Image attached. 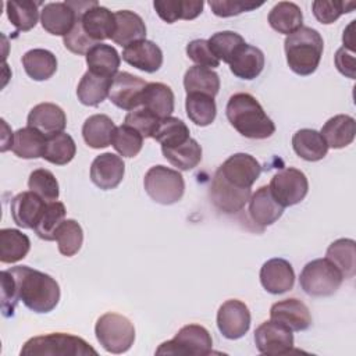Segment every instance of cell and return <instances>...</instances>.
<instances>
[{"label": "cell", "instance_id": "obj_1", "mask_svg": "<svg viewBox=\"0 0 356 356\" xmlns=\"http://www.w3.org/2000/svg\"><path fill=\"white\" fill-rule=\"evenodd\" d=\"M8 271L14 278L18 300L29 310L49 313L58 305L60 286L53 277L28 266H15Z\"/></svg>", "mask_w": 356, "mask_h": 356}, {"label": "cell", "instance_id": "obj_2", "mask_svg": "<svg viewBox=\"0 0 356 356\" xmlns=\"http://www.w3.org/2000/svg\"><path fill=\"white\" fill-rule=\"evenodd\" d=\"M225 114L229 124L245 138L267 139L275 132L273 120L261 104L249 93H235L229 97Z\"/></svg>", "mask_w": 356, "mask_h": 356}, {"label": "cell", "instance_id": "obj_3", "mask_svg": "<svg viewBox=\"0 0 356 356\" xmlns=\"http://www.w3.org/2000/svg\"><path fill=\"white\" fill-rule=\"evenodd\" d=\"M284 49L289 68L295 74L306 76L317 70L323 56L324 40L318 31L310 26H300L285 38Z\"/></svg>", "mask_w": 356, "mask_h": 356}, {"label": "cell", "instance_id": "obj_4", "mask_svg": "<svg viewBox=\"0 0 356 356\" xmlns=\"http://www.w3.org/2000/svg\"><path fill=\"white\" fill-rule=\"evenodd\" d=\"M21 356H96L97 352L85 339L64 334L53 332L39 335L28 339L22 349Z\"/></svg>", "mask_w": 356, "mask_h": 356}, {"label": "cell", "instance_id": "obj_5", "mask_svg": "<svg viewBox=\"0 0 356 356\" xmlns=\"http://www.w3.org/2000/svg\"><path fill=\"white\" fill-rule=\"evenodd\" d=\"M343 281L339 268L327 257L309 261L300 271L299 284L309 296H331Z\"/></svg>", "mask_w": 356, "mask_h": 356}, {"label": "cell", "instance_id": "obj_6", "mask_svg": "<svg viewBox=\"0 0 356 356\" xmlns=\"http://www.w3.org/2000/svg\"><path fill=\"white\" fill-rule=\"evenodd\" d=\"M95 334L99 343L110 353H124L131 349L135 341V327L118 313H104L95 325Z\"/></svg>", "mask_w": 356, "mask_h": 356}, {"label": "cell", "instance_id": "obj_7", "mask_svg": "<svg viewBox=\"0 0 356 356\" xmlns=\"http://www.w3.org/2000/svg\"><path fill=\"white\" fill-rule=\"evenodd\" d=\"M146 193L160 204H174L184 196L185 181L179 171L165 165H153L143 179Z\"/></svg>", "mask_w": 356, "mask_h": 356}, {"label": "cell", "instance_id": "obj_8", "mask_svg": "<svg viewBox=\"0 0 356 356\" xmlns=\"http://www.w3.org/2000/svg\"><path fill=\"white\" fill-rule=\"evenodd\" d=\"M213 339L210 332L199 324L184 325L172 339L163 342L156 355H185L206 356L211 353Z\"/></svg>", "mask_w": 356, "mask_h": 356}, {"label": "cell", "instance_id": "obj_9", "mask_svg": "<svg viewBox=\"0 0 356 356\" xmlns=\"http://www.w3.org/2000/svg\"><path fill=\"white\" fill-rule=\"evenodd\" d=\"M268 189L278 204L289 207L300 203L306 197L309 181L303 171L288 167L273 175Z\"/></svg>", "mask_w": 356, "mask_h": 356}, {"label": "cell", "instance_id": "obj_10", "mask_svg": "<svg viewBox=\"0 0 356 356\" xmlns=\"http://www.w3.org/2000/svg\"><path fill=\"white\" fill-rule=\"evenodd\" d=\"M250 195V188H238L228 182L220 170L216 171L210 186V199L217 210L224 214H235L245 207Z\"/></svg>", "mask_w": 356, "mask_h": 356}, {"label": "cell", "instance_id": "obj_11", "mask_svg": "<svg viewBox=\"0 0 356 356\" xmlns=\"http://www.w3.org/2000/svg\"><path fill=\"white\" fill-rule=\"evenodd\" d=\"M254 345L263 355H286L293 346V334L285 325L270 318L256 328Z\"/></svg>", "mask_w": 356, "mask_h": 356}, {"label": "cell", "instance_id": "obj_12", "mask_svg": "<svg viewBox=\"0 0 356 356\" xmlns=\"http://www.w3.org/2000/svg\"><path fill=\"white\" fill-rule=\"evenodd\" d=\"M147 82L127 71L117 72L111 81L108 99L118 108L131 111L142 104V95Z\"/></svg>", "mask_w": 356, "mask_h": 356}, {"label": "cell", "instance_id": "obj_13", "mask_svg": "<svg viewBox=\"0 0 356 356\" xmlns=\"http://www.w3.org/2000/svg\"><path fill=\"white\" fill-rule=\"evenodd\" d=\"M217 327L227 339L242 338L250 327L249 307L238 299L225 300L217 312Z\"/></svg>", "mask_w": 356, "mask_h": 356}, {"label": "cell", "instance_id": "obj_14", "mask_svg": "<svg viewBox=\"0 0 356 356\" xmlns=\"http://www.w3.org/2000/svg\"><path fill=\"white\" fill-rule=\"evenodd\" d=\"M218 170L228 182L238 188H252L261 174L260 163L248 153L229 156Z\"/></svg>", "mask_w": 356, "mask_h": 356}, {"label": "cell", "instance_id": "obj_15", "mask_svg": "<svg viewBox=\"0 0 356 356\" xmlns=\"http://www.w3.org/2000/svg\"><path fill=\"white\" fill-rule=\"evenodd\" d=\"M260 282L263 288L273 295L291 291L295 284V271L292 264L281 257L267 260L260 268Z\"/></svg>", "mask_w": 356, "mask_h": 356}, {"label": "cell", "instance_id": "obj_16", "mask_svg": "<svg viewBox=\"0 0 356 356\" xmlns=\"http://www.w3.org/2000/svg\"><path fill=\"white\" fill-rule=\"evenodd\" d=\"M124 172L125 164L122 159L114 153L99 154L90 165V179L103 191L117 188L124 178Z\"/></svg>", "mask_w": 356, "mask_h": 356}, {"label": "cell", "instance_id": "obj_17", "mask_svg": "<svg viewBox=\"0 0 356 356\" xmlns=\"http://www.w3.org/2000/svg\"><path fill=\"white\" fill-rule=\"evenodd\" d=\"M270 318L285 325L291 331H305L312 324L309 307L296 298H289L274 303L270 309Z\"/></svg>", "mask_w": 356, "mask_h": 356}, {"label": "cell", "instance_id": "obj_18", "mask_svg": "<svg viewBox=\"0 0 356 356\" xmlns=\"http://www.w3.org/2000/svg\"><path fill=\"white\" fill-rule=\"evenodd\" d=\"M81 18L67 1L47 3L40 11V24L46 32L56 36H65Z\"/></svg>", "mask_w": 356, "mask_h": 356}, {"label": "cell", "instance_id": "obj_19", "mask_svg": "<svg viewBox=\"0 0 356 356\" xmlns=\"http://www.w3.org/2000/svg\"><path fill=\"white\" fill-rule=\"evenodd\" d=\"M46 203L47 202L31 191L21 192L11 200V217L18 227L33 229L42 217Z\"/></svg>", "mask_w": 356, "mask_h": 356}, {"label": "cell", "instance_id": "obj_20", "mask_svg": "<svg viewBox=\"0 0 356 356\" xmlns=\"http://www.w3.org/2000/svg\"><path fill=\"white\" fill-rule=\"evenodd\" d=\"M28 127L42 132L46 138L60 134L67 125L64 110L54 103H39L28 114Z\"/></svg>", "mask_w": 356, "mask_h": 356}, {"label": "cell", "instance_id": "obj_21", "mask_svg": "<svg viewBox=\"0 0 356 356\" xmlns=\"http://www.w3.org/2000/svg\"><path fill=\"white\" fill-rule=\"evenodd\" d=\"M284 213V207L275 202L267 185L260 186L249 199V216L260 228L274 224Z\"/></svg>", "mask_w": 356, "mask_h": 356}, {"label": "cell", "instance_id": "obj_22", "mask_svg": "<svg viewBox=\"0 0 356 356\" xmlns=\"http://www.w3.org/2000/svg\"><path fill=\"white\" fill-rule=\"evenodd\" d=\"M122 60L140 71L152 74L161 67L163 51L154 42L143 39L124 47Z\"/></svg>", "mask_w": 356, "mask_h": 356}, {"label": "cell", "instance_id": "obj_23", "mask_svg": "<svg viewBox=\"0 0 356 356\" xmlns=\"http://www.w3.org/2000/svg\"><path fill=\"white\" fill-rule=\"evenodd\" d=\"M115 26L111 40L120 46H129L146 38V25L140 15L129 10H120L114 13Z\"/></svg>", "mask_w": 356, "mask_h": 356}, {"label": "cell", "instance_id": "obj_24", "mask_svg": "<svg viewBox=\"0 0 356 356\" xmlns=\"http://www.w3.org/2000/svg\"><path fill=\"white\" fill-rule=\"evenodd\" d=\"M81 24L86 35L96 43H100V40L111 39L115 26V18L114 13L97 4L81 15Z\"/></svg>", "mask_w": 356, "mask_h": 356}, {"label": "cell", "instance_id": "obj_25", "mask_svg": "<svg viewBox=\"0 0 356 356\" xmlns=\"http://www.w3.org/2000/svg\"><path fill=\"white\" fill-rule=\"evenodd\" d=\"M264 68L263 51L252 44L245 43L229 61L231 72L241 79H254Z\"/></svg>", "mask_w": 356, "mask_h": 356}, {"label": "cell", "instance_id": "obj_26", "mask_svg": "<svg viewBox=\"0 0 356 356\" xmlns=\"http://www.w3.org/2000/svg\"><path fill=\"white\" fill-rule=\"evenodd\" d=\"M320 134L325 139L328 147L342 149L353 142L356 135V121L348 114L334 115L323 125Z\"/></svg>", "mask_w": 356, "mask_h": 356}, {"label": "cell", "instance_id": "obj_27", "mask_svg": "<svg viewBox=\"0 0 356 356\" xmlns=\"http://www.w3.org/2000/svg\"><path fill=\"white\" fill-rule=\"evenodd\" d=\"M292 147L295 153L306 161H318L324 159L328 152V145L323 135L310 128H303L293 134Z\"/></svg>", "mask_w": 356, "mask_h": 356}, {"label": "cell", "instance_id": "obj_28", "mask_svg": "<svg viewBox=\"0 0 356 356\" xmlns=\"http://www.w3.org/2000/svg\"><path fill=\"white\" fill-rule=\"evenodd\" d=\"M113 120L106 114H93L85 120L82 125V136L88 146L93 149H103L111 145L115 131Z\"/></svg>", "mask_w": 356, "mask_h": 356}, {"label": "cell", "instance_id": "obj_29", "mask_svg": "<svg viewBox=\"0 0 356 356\" xmlns=\"http://www.w3.org/2000/svg\"><path fill=\"white\" fill-rule=\"evenodd\" d=\"M142 107L154 113L160 120L171 117L174 111V92L161 82H150L142 95Z\"/></svg>", "mask_w": 356, "mask_h": 356}, {"label": "cell", "instance_id": "obj_30", "mask_svg": "<svg viewBox=\"0 0 356 356\" xmlns=\"http://www.w3.org/2000/svg\"><path fill=\"white\" fill-rule=\"evenodd\" d=\"M202 0H154L153 7L167 24L177 19H195L203 11Z\"/></svg>", "mask_w": 356, "mask_h": 356}, {"label": "cell", "instance_id": "obj_31", "mask_svg": "<svg viewBox=\"0 0 356 356\" xmlns=\"http://www.w3.org/2000/svg\"><path fill=\"white\" fill-rule=\"evenodd\" d=\"M86 64L88 71L102 75V76H110L114 78V75L118 71L121 57L118 51L106 43H97L95 44L88 53H86Z\"/></svg>", "mask_w": 356, "mask_h": 356}, {"label": "cell", "instance_id": "obj_32", "mask_svg": "<svg viewBox=\"0 0 356 356\" xmlns=\"http://www.w3.org/2000/svg\"><path fill=\"white\" fill-rule=\"evenodd\" d=\"M303 22V14L298 4L292 1H280L268 13V24L278 33L291 35L298 31Z\"/></svg>", "mask_w": 356, "mask_h": 356}, {"label": "cell", "instance_id": "obj_33", "mask_svg": "<svg viewBox=\"0 0 356 356\" xmlns=\"http://www.w3.org/2000/svg\"><path fill=\"white\" fill-rule=\"evenodd\" d=\"M111 81L113 78L110 76H102L86 71L76 88L78 100L85 106H99L106 97H108Z\"/></svg>", "mask_w": 356, "mask_h": 356}, {"label": "cell", "instance_id": "obj_34", "mask_svg": "<svg viewBox=\"0 0 356 356\" xmlns=\"http://www.w3.org/2000/svg\"><path fill=\"white\" fill-rule=\"evenodd\" d=\"M22 65L33 81H46L56 72L57 58L50 50L32 49L22 56Z\"/></svg>", "mask_w": 356, "mask_h": 356}, {"label": "cell", "instance_id": "obj_35", "mask_svg": "<svg viewBox=\"0 0 356 356\" xmlns=\"http://www.w3.org/2000/svg\"><path fill=\"white\" fill-rule=\"evenodd\" d=\"M47 138L32 127L19 128L14 134L11 150L19 159H38L43 157Z\"/></svg>", "mask_w": 356, "mask_h": 356}, {"label": "cell", "instance_id": "obj_36", "mask_svg": "<svg viewBox=\"0 0 356 356\" xmlns=\"http://www.w3.org/2000/svg\"><path fill=\"white\" fill-rule=\"evenodd\" d=\"M184 88L186 95L203 93L214 97L220 90L218 74L210 68L193 65L184 75Z\"/></svg>", "mask_w": 356, "mask_h": 356}, {"label": "cell", "instance_id": "obj_37", "mask_svg": "<svg viewBox=\"0 0 356 356\" xmlns=\"http://www.w3.org/2000/svg\"><path fill=\"white\" fill-rule=\"evenodd\" d=\"M31 249V241L28 235L19 229L3 228L0 231V261L15 263L22 260Z\"/></svg>", "mask_w": 356, "mask_h": 356}, {"label": "cell", "instance_id": "obj_38", "mask_svg": "<svg viewBox=\"0 0 356 356\" xmlns=\"http://www.w3.org/2000/svg\"><path fill=\"white\" fill-rule=\"evenodd\" d=\"M325 256L339 268L343 278H352L356 274V242L353 239L341 238L334 241Z\"/></svg>", "mask_w": 356, "mask_h": 356}, {"label": "cell", "instance_id": "obj_39", "mask_svg": "<svg viewBox=\"0 0 356 356\" xmlns=\"http://www.w3.org/2000/svg\"><path fill=\"white\" fill-rule=\"evenodd\" d=\"M161 152L170 164L182 171L192 170L202 161V147L193 138L175 147H161Z\"/></svg>", "mask_w": 356, "mask_h": 356}, {"label": "cell", "instance_id": "obj_40", "mask_svg": "<svg viewBox=\"0 0 356 356\" xmlns=\"http://www.w3.org/2000/svg\"><path fill=\"white\" fill-rule=\"evenodd\" d=\"M75 153L76 145L72 136L65 132H60L47 138L42 159L56 165H65L75 157Z\"/></svg>", "mask_w": 356, "mask_h": 356}, {"label": "cell", "instance_id": "obj_41", "mask_svg": "<svg viewBox=\"0 0 356 356\" xmlns=\"http://www.w3.org/2000/svg\"><path fill=\"white\" fill-rule=\"evenodd\" d=\"M185 108L189 120L199 127L210 125L217 114L214 97L203 93L186 95Z\"/></svg>", "mask_w": 356, "mask_h": 356}, {"label": "cell", "instance_id": "obj_42", "mask_svg": "<svg viewBox=\"0 0 356 356\" xmlns=\"http://www.w3.org/2000/svg\"><path fill=\"white\" fill-rule=\"evenodd\" d=\"M39 6L40 3L32 0H10L6 3L7 17L17 31H29L38 22Z\"/></svg>", "mask_w": 356, "mask_h": 356}, {"label": "cell", "instance_id": "obj_43", "mask_svg": "<svg viewBox=\"0 0 356 356\" xmlns=\"http://www.w3.org/2000/svg\"><path fill=\"white\" fill-rule=\"evenodd\" d=\"M189 128L177 117H167L160 120L159 127L153 135L161 147H175L189 139Z\"/></svg>", "mask_w": 356, "mask_h": 356}, {"label": "cell", "instance_id": "obj_44", "mask_svg": "<svg viewBox=\"0 0 356 356\" xmlns=\"http://www.w3.org/2000/svg\"><path fill=\"white\" fill-rule=\"evenodd\" d=\"M65 213H67V210H65V206L63 202H58V200L47 202L44 210L42 213V217L38 221L33 231L43 241H54L56 231L64 221Z\"/></svg>", "mask_w": 356, "mask_h": 356}, {"label": "cell", "instance_id": "obj_45", "mask_svg": "<svg viewBox=\"0 0 356 356\" xmlns=\"http://www.w3.org/2000/svg\"><path fill=\"white\" fill-rule=\"evenodd\" d=\"M56 241L58 245V252L63 256L71 257L76 254L83 242L82 227L74 218L64 220L56 231Z\"/></svg>", "mask_w": 356, "mask_h": 356}, {"label": "cell", "instance_id": "obj_46", "mask_svg": "<svg viewBox=\"0 0 356 356\" xmlns=\"http://www.w3.org/2000/svg\"><path fill=\"white\" fill-rule=\"evenodd\" d=\"M210 50L217 57L218 61L229 64L235 53L245 44L243 38L234 31H221L211 35L207 40Z\"/></svg>", "mask_w": 356, "mask_h": 356}, {"label": "cell", "instance_id": "obj_47", "mask_svg": "<svg viewBox=\"0 0 356 356\" xmlns=\"http://www.w3.org/2000/svg\"><path fill=\"white\" fill-rule=\"evenodd\" d=\"M28 188L44 202H54L60 195L58 182L54 174L46 168H36L29 174Z\"/></svg>", "mask_w": 356, "mask_h": 356}, {"label": "cell", "instance_id": "obj_48", "mask_svg": "<svg viewBox=\"0 0 356 356\" xmlns=\"http://www.w3.org/2000/svg\"><path fill=\"white\" fill-rule=\"evenodd\" d=\"M111 145L122 157H135L142 149L143 136L132 127L122 124L115 128Z\"/></svg>", "mask_w": 356, "mask_h": 356}, {"label": "cell", "instance_id": "obj_49", "mask_svg": "<svg viewBox=\"0 0 356 356\" xmlns=\"http://www.w3.org/2000/svg\"><path fill=\"white\" fill-rule=\"evenodd\" d=\"M355 1H342V0H314L312 4L313 15L321 24H332L342 14L350 13L355 8Z\"/></svg>", "mask_w": 356, "mask_h": 356}, {"label": "cell", "instance_id": "obj_50", "mask_svg": "<svg viewBox=\"0 0 356 356\" xmlns=\"http://www.w3.org/2000/svg\"><path fill=\"white\" fill-rule=\"evenodd\" d=\"M159 122L160 118L154 113L142 106L135 110H131L124 118V124L136 129L143 138H153L159 127Z\"/></svg>", "mask_w": 356, "mask_h": 356}, {"label": "cell", "instance_id": "obj_51", "mask_svg": "<svg viewBox=\"0 0 356 356\" xmlns=\"http://www.w3.org/2000/svg\"><path fill=\"white\" fill-rule=\"evenodd\" d=\"M209 6L211 11L217 17H232L238 15L243 11H252L260 6H263V1H252V0H210Z\"/></svg>", "mask_w": 356, "mask_h": 356}, {"label": "cell", "instance_id": "obj_52", "mask_svg": "<svg viewBox=\"0 0 356 356\" xmlns=\"http://www.w3.org/2000/svg\"><path fill=\"white\" fill-rule=\"evenodd\" d=\"M63 42H64L65 49H68L71 53H75V54H79V56H83V54L86 56V53L95 44H97L83 31L82 24H81V18L76 19L74 28L63 38Z\"/></svg>", "mask_w": 356, "mask_h": 356}, {"label": "cell", "instance_id": "obj_53", "mask_svg": "<svg viewBox=\"0 0 356 356\" xmlns=\"http://www.w3.org/2000/svg\"><path fill=\"white\" fill-rule=\"evenodd\" d=\"M186 54L199 67H206L211 70L220 65V61L210 50L209 42L204 39H195L189 42L186 44Z\"/></svg>", "mask_w": 356, "mask_h": 356}, {"label": "cell", "instance_id": "obj_54", "mask_svg": "<svg viewBox=\"0 0 356 356\" xmlns=\"http://www.w3.org/2000/svg\"><path fill=\"white\" fill-rule=\"evenodd\" d=\"M18 298L15 293L14 278L8 270L1 271V310L4 317L14 316Z\"/></svg>", "mask_w": 356, "mask_h": 356}, {"label": "cell", "instance_id": "obj_55", "mask_svg": "<svg viewBox=\"0 0 356 356\" xmlns=\"http://www.w3.org/2000/svg\"><path fill=\"white\" fill-rule=\"evenodd\" d=\"M335 65L342 75L355 79V51L343 46L338 49L335 53Z\"/></svg>", "mask_w": 356, "mask_h": 356}, {"label": "cell", "instance_id": "obj_56", "mask_svg": "<svg viewBox=\"0 0 356 356\" xmlns=\"http://www.w3.org/2000/svg\"><path fill=\"white\" fill-rule=\"evenodd\" d=\"M355 22L356 21H352L349 24V26L343 31V36H342V40H343V47L355 51V40H353V26H355Z\"/></svg>", "mask_w": 356, "mask_h": 356}]
</instances>
